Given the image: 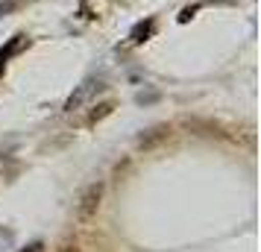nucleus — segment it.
<instances>
[{"mask_svg": "<svg viewBox=\"0 0 261 252\" xmlns=\"http://www.w3.org/2000/svg\"><path fill=\"white\" fill-rule=\"evenodd\" d=\"M100 200H103V182H91L83 193H80V203H76V214L83 223H88L91 217H97L100 211Z\"/></svg>", "mask_w": 261, "mask_h": 252, "instance_id": "f257e3e1", "label": "nucleus"}, {"mask_svg": "<svg viewBox=\"0 0 261 252\" xmlns=\"http://www.w3.org/2000/svg\"><path fill=\"white\" fill-rule=\"evenodd\" d=\"M94 88H103V85L94 82V79H88L85 85H80V88H76V94H71V100L65 103V111H73V108H80V106L85 103V100L91 97V91H94Z\"/></svg>", "mask_w": 261, "mask_h": 252, "instance_id": "f03ea898", "label": "nucleus"}, {"mask_svg": "<svg viewBox=\"0 0 261 252\" xmlns=\"http://www.w3.org/2000/svg\"><path fill=\"white\" fill-rule=\"evenodd\" d=\"M153 18H147V21H141V24H135L132 26V33H129V41L132 44H141V41H147V38L153 36Z\"/></svg>", "mask_w": 261, "mask_h": 252, "instance_id": "7ed1b4c3", "label": "nucleus"}, {"mask_svg": "<svg viewBox=\"0 0 261 252\" xmlns=\"http://www.w3.org/2000/svg\"><path fill=\"white\" fill-rule=\"evenodd\" d=\"M21 44H24V36H12L9 38V44L0 50V71H3V65L9 62V56H15V53L21 50Z\"/></svg>", "mask_w": 261, "mask_h": 252, "instance_id": "20e7f679", "label": "nucleus"}, {"mask_svg": "<svg viewBox=\"0 0 261 252\" xmlns=\"http://www.w3.org/2000/svg\"><path fill=\"white\" fill-rule=\"evenodd\" d=\"M167 135H170L167 126H155V129H150V135H141V147H150V144H155V141L167 138Z\"/></svg>", "mask_w": 261, "mask_h": 252, "instance_id": "39448f33", "label": "nucleus"}, {"mask_svg": "<svg viewBox=\"0 0 261 252\" xmlns=\"http://www.w3.org/2000/svg\"><path fill=\"white\" fill-rule=\"evenodd\" d=\"M112 108H115V103H100V106L88 115V123H97V120H103L106 115H112Z\"/></svg>", "mask_w": 261, "mask_h": 252, "instance_id": "423d86ee", "label": "nucleus"}, {"mask_svg": "<svg viewBox=\"0 0 261 252\" xmlns=\"http://www.w3.org/2000/svg\"><path fill=\"white\" fill-rule=\"evenodd\" d=\"M18 6H21V0H0V18L9 15V12H15Z\"/></svg>", "mask_w": 261, "mask_h": 252, "instance_id": "0eeeda50", "label": "nucleus"}, {"mask_svg": "<svg viewBox=\"0 0 261 252\" xmlns=\"http://www.w3.org/2000/svg\"><path fill=\"white\" fill-rule=\"evenodd\" d=\"M194 12H197V6H188V9H182V15H179V24H185V21H188Z\"/></svg>", "mask_w": 261, "mask_h": 252, "instance_id": "6e6552de", "label": "nucleus"}, {"mask_svg": "<svg viewBox=\"0 0 261 252\" xmlns=\"http://www.w3.org/2000/svg\"><path fill=\"white\" fill-rule=\"evenodd\" d=\"M27 252H41V243H33V246H27Z\"/></svg>", "mask_w": 261, "mask_h": 252, "instance_id": "1a4fd4ad", "label": "nucleus"}]
</instances>
